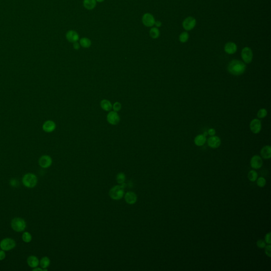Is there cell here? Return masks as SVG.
<instances>
[{
  "instance_id": "cell-26",
  "label": "cell",
  "mask_w": 271,
  "mask_h": 271,
  "mask_svg": "<svg viewBox=\"0 0 271 271\" xmlns=\"http://www.w3.org/2000/svg\"><path fill=\"white\" fill-rule=\"evenodd\" d=\"M126 181V175L124 173L120 172L117 174L116 176V181L120 185L125 184Z\"/></svg>"
},
{
  "instance_id": "cell-43",
  "label": "cell",
  "mask_w": 271,
  "mask_h": 271,
  "mask_svg": "<svg viewBox=\"0 0 271 271\" xmlns=\"http://www.w3.org/2000/svg\"><path fill=\"white\" fill-rule=\"evenodd\" d=\"M207 135H208V133H207V132H205V133H203V135L205 136V137H206V136H207Z\"/></svg>"
},
{
  "instance_id": "cell-3",
  "label": "cell",
  "mask_w": 271,
  "mask_h": 271,
  "mask_svg": "<svg viewBox=\"0 0 271 271\" xmlns=\"http://www.w3.org/2000/svg\"><path fill=\"white\" fill-rule=\"evenodd\" d=\"M38 177L36 175L32 173H28L24 175L22 179L23 185L25 188H34L38 183Z\"/></svg>"
},
{
  "instance_id": "cell-11",
  "label": "cell",
  "mask_w": 271,
  "mask_h": 271,
  "mask_svg": "<svg viewBox=\"0 0 271 271\" xmlns=\"http://www.w3.org/2000/svg\"><path fill=\"white\" fill-rule=\"evenodd\" d=\"M249 127L252 133L257 134L262 129V122L258 119H253L250 123Z\"/></svg>"
},
{
  "instance_id": "cell-17",
  "label": "cell",
  "mask_w": 271,
  "mask_h": 271,
  "mask_svg": "<svg viewBox=\"0 0 271 271\" xmlns=\"http://www.w3.org/2000/svg\"><path fill=\"white\" fill-rule=\"evenodd\" d=\"M67 40L70 42H75L79 39V35L76 31L74 30H69L66 34Z\"/></svg>"
},
{
  "instance_id": "cell-4",
  "label": "cell",
  "mask_w": 271,
  "mask_h": 271,
  "mask_svg": "<svg viewBox=\"0 0 271 271\" xmlns=\"http://www.w3.org/2000/svg\"><path fill=\"white\" fill-rule=\"evenodd\" d=\"M11 228L16 232H23L25 230L27 224L23 219L16 217L11 220Z\"/></svg>"
},
{
  "instance_id": "cell-24",
  "label": "cell",
  "mask_w": 271,
  "mask_h": 271,
  "mask_svg": "<svg viewBox=\"0 0 271 271\" xmlns=\"http://www.w3.org/2000/svg\"><path fill=\"white\" fill-rule=\"evenodd\" d=\"M80 44L82 47L85 48H88L91 46L92 42L90 39L84 37L80 39Z\"/></svg>"
},
{
  "instance_id": "cell-22",
  "label": "cell",
  "mask_w": 271,
  "mask_h": 271,
  "mask_svg": "<svg viewBox=\"0 0 271 271\" xmlns=\"http://www.w3.org/2000/svg\"><path fill=\"white\" fill-rule=\"evenodd\" d=\"M50 264V259L47 256L42 257L41 260H39V265L40 266V267H42V269L48 268Z\"/></svg>"
},
{
  "instance_id": "cell-41",
  "label": "cell",
  "mask_w": 271,
  "mask_h": 271,
  "mask_svg": "<svg viewBox=\"0 0 271 271\" xmlns=\"http://www.w3.org/2000/svg\"><path fill=\"white\" fill-rule=\"evenodd\" d=\"M32 271H43V269H42V267H38H38H36L35 268H33V269H32Z\"/></svg>"
},
{
  "instance_id": "cell-12",
  "label": "cell",
  "mask_w": 271,
  "mask_h": 271,
  "mask_svg": "<svg viewBox=\"0 0 271 271\" xmlns=\"http://www.w3.org/2000/svg\"><path fill=\"white\" fill-rule=\"evenodd\" d=\"M124 199L125 201L128 205H134L137 201L138 197L137 194L132 191H129L125 193L124 195Z\"/></svg>"
},
{
  "instance_id": "cell-39",
  "label": "cell",
  "mask_w": 271,
  "mask_h": 271,
  "mask_svg": "<svg viewBox=\"0 0 271 271\" xmlns=\"http://www.w3.org/2000/svg\"><path fill=\"white\" fill-rule=\"evenodd\" d=\"M162 25V23L160 21H155L154 25H156V27L157 28H159V27H161Z\"/></svg>"
},
{
  "instance_id": "cell-34",
  "label": "cell",
  "mask_w": 271,
  "mask_h": 271,
  "mask_svg": "<svg viewBox=\"0 0 271 271\" xmlns=\"http://www.w3.org/2000/svg\"><path fill=\"white\" fill-rule=\"evenodd\" d=\"M271 244H268L265 247V253L266 256L268 257H271Z\"/></svg>"
},
{
  "instance_id": "cell-18",
  "label": "cell",
  "mask_w": 271,
  "mask_h": 271,
  "mask_svg": "<svg viewBox=\"0 0 271 271\" xmlns=\"http://www.w3.org/2000/svg\"><path fill=\"white\" fill-rule=\"evenodd\" d=\"M27 262L28 266L31 268H35L36 267H38L39 265L38 258L34 255H31L29 256L27 258Z\"/></svg>"
},
{
  "instance_id": "cell-32",
  "label": "cell",
  "mask_w": 271,
  "mask_h": 271,
  "mask_svg": "<svg viewBox=\"0 0 271 271\" xmlns=\"http://www.w3.org/2000/svg\"><path fill=\"white\" fill-rule=\"evenodd\" d=\"M265 241L263 239H259L257 241L256 245L260 248H264L266 246Z\"/></svg>"
},
{
  "instance_id": "cell-23",
  "label": "cell",
  "mask_w": 271,
  "mask_h": 271,
  "mask_svg": "<svg viewBox=\"0 0 271 271\" xmlns=\"http://www.w3.org/2000/svg\"><path fill=\"white\" fill-rule=\"evenodd\" d=\"M100 105L103 110L109 111H110L112 108V105L111 103L108 100H102L101 101Z\"/></svg>"
},
{
  "instance_id": "cell-25",
  "label": "cell",
  "mask_w": 271,
  "mask_h": 271,
  "mask_svg": "<svg viewBox=\"0 0 271 271\" xmlns=\"http://www.w3.org/2000/svg\"><path fill=\"white\" fill-rule=\"evenodd\" d=\"M150 35L152 39H157L160 36V31L157 27H153L150 30Z\"/></svg>"
},
{
  "instance_id": "cell-38",
  "label": "cell",
  "mask_w": 271,
  "mask_h": 271,
  "mask_svg": "<svg viewBox=\"0 0 271 271\" xmlns=\"http://www.w3.org/2000/svg\"><path fill=\"white\" fill-rule=\"evenodd\" d=\"M73 48L76 50H78L80 48V44L78 42H74L73 43Z\"/></svg>"
},
{
  "instance_id": "cell-5",
  "label": "cell",
  "mask_w": 271,
  "mask_h": 271,
  "mask_svg": "<svg viewBox=\"0 0 271 271\" xmlns=\"http://www.w3.org/2000/svg\"><path fill=\"white\" fill-rule=\"evenodd\" d=\"M16 246V242L11 238H5L0 241V248L5 252L14 249Z\"/></svg>"
},
{
  "instance_id": "cell-7",
  "label": "cell",
  "mask_w": 271,
  "mask_h": 271,
  "mask_svg": "<svg viewBox=\"0 0 271 271\" xmlns=\"http://www.w3.org/2000/svg\"><path fill=\"white\" fill-rule=\"evenodd\" d=\"M196 24V21L195 18L192 17H188L183 21L182 27L186 31H190L195 28Z\"/></svg>"
},
{
  "instance_id": "cell-21",
  "label": "cell",
  "mask_w": 271,
  "mask_h": 271,
  "mask_svg": "<svg viewBox=\"0 0 271 271\" xmlns=\"http://www.w3.org/2000/svg\"><path fill=\"white\" fill-rule=\"evenodd\" d=\"M83 4L84 8L87 10H91L95 8L97 1L96 0H84Z\"/></svg>"
},
{
  "instance_id": "cell-37",
  "label": "cell",
  "mask_w": 271,
  "mask_h": 271,
  "mask_svg": "<svg viewBox=\"0 0 271 271\" xmlns=\"http://www.w3.org/2000/svg\"><path fill=\"white\" fill-rule=\"evenodd\" d=\"M207 133L211 136H213L216 134V130L213 128H210L207 131Z\"/></svg>"
},
{
  "instance_id": "cell-29",
  "label": "cell",
  "mask_w": 271,
  "mask_h": 271,
  "mask_svg": "<svg viewBox=\"0 0 271 271\" xmlns=\"http://www.w3.org/2000/svg\"><path fill=\"white\" fill-rule=\"evenodd\" d=\"M189 38V35L187 32H183L179 36V40L182 43H185L188 42Z\"/></svg>"
},
{
  "instance_id": "cell-1",
  "label": "cell",
  "mask_w": 271,
  "mask_h": 271,
  "mask_svg": "<svg viewBox=\"0 0 271 271\" xmlns=\"http://www.w3.org/2000/svg\"><path fill=\"white\" fill-rule=\"evenodd\" d=\"M246 64L243 62L237 59L231 61L227 67V70L231 74L235 76L242 75L245 72Z\"/></svg>"
},
{
  "instance_id": "cell-30",
  "label": "cell",
  "mask_w": 271,
  "mask_h": 271,
  "mask_svg": "<svg viewBox=\"0 0 271 271\" xmlns=\"http://www.w3.org/2000/svg\"><path fill=\"white\" fill-rule=\"evenodd\" d=\"M267 114V111L265 109H260L257 112V116L260 119L264 118Z\"/></svg>"
},
{
  "instance_id": "cell-40",
  "label": "cell",
  "mask_w": 271,
  "mask_h": 271,
  "mask_svg": "<svg viewBox=\"0 0 271 271\" xmlns=\"http://www.w3.org/2000/svg\"><path fill=\"white\" fill-rule=\"evenodd\" d=\"M10 184H11V186H15L17 185V181L14 179H12L11 180V181H10Z\"/></svg>"
},
{
  "instance_id": "cell-36",
  "label": "cell",
  "mask_w": 271,
  "mask_h": 271,
  "mask_svg": "<svg viewBox=\"0 0 271 271\" xmlns=\"http://www.w3.org/2000/svg\"><path fill=\"white\" fill-rule=\"evenodd\" d=\"M6 253L2 249L0 250V261L3 260L6 258Z\"/></svg>"
},
{
  "instance_id": "cell-35",
  "label": "cell",
  "mask_w": 271,
  "mask_h": 271,
  "mask_svg": "<svg viewBox=\"0 0 271 271\" xmlns=\"http://www.w3.org/2000/svg\"><path fill=\"white\" fill-rule=\"evenodd\" d=\"M264 241H265L266 243L267 244H271V232H269L267 233L265 236V239Z\"/></svg>"
},
{
  "instance_id": "cell-19",
  "label": "cell",
  "mask_w": 271,
  "mask_h": 271,
  "mask_svg": "<svg viewBox=\"0 0 271 271\" xmlns=\"http://www.w3.org/2000/svg\"><path fill=\"white\" fill-rule=\"evenodd\" d=\"M260 155L262 157L265 159H270L271 157V147L270 145L263 147L260 150Z\"/></svg>"
},
{
  "instance_id": "cell-6",
  "label": "cell",
  "mask_w": 271,
  "mask_h": 271,
  "mask_svg": "<svg viewBox=\"0 0 271 271\" xmlns=\"http://www.w3.org/2000/svg\"><path fill=\"white\" fill-rule=\"evenodd\" d=\"M241 56L245 63H251L253 58V53L252 49L248 47H244L241 50Z\"/></svg>"
},
{
  "instance_id": "cell-16",
  "label": "cell",
  "mask_w": 271,
  "mask_h": 271,
  "mask_svg": "<svg viewBox=\"0 0 271 271\" xmlns=\"http://www.w3.org/2000/svg\"><path fill=\"white\" fill-rule=\"evenodd\" d=\"M224 50L228 54L232 55L237 52V46L235 43L233 42H228L224 45Z\"/></svg>"
},
{
  "instance_id": "cell-15",
  "label": "cell",
  "mask_w": 271,
  "mask_h": 271,
  "mask_svg": "<svg viewBox=\"0 0 271 271\" xmlns=\"http://www.w3.org/2000/svg\"><path fill=\"white\" fill-rule=\"evenodd\" d=\"M56 128L55 123L52 120H47L44 122L42 125V130L46 133H52L55 130Z\"/></svg>"
},
{
  "instance_id": "cell-14",
  "label": "cell",
  "mask_w": 271,
  "mask_h": 271,
  "mask_svg": "<svg viewBox=\"0 0 271 271\" xmlns=\"http://www.w3.org/2000/svg\"><path fill=\"white\" fill-rule=\"evenodd\" d=\"M221 139L218 136H211L210 137L207 139L208 146L213 149L217 148L219 147L221 145Z\"/></svg>"
},
{
  "instance_id": "cell-31",
  "label": "cell",
  "mask_w": 271,
  "mask_h": 271,
  "mask_svg": "<svg viewBox=\"0 0 271 271\" xmlns=\"http://www.w3.org/2000/svg\"><path fill=\"white\" fill-rule=\"evenodd\" d=\"M257 185L260 188H264L266 184L265 179L263 177H260L257 180Z\"/></svg>"
},
{
  "instance_id": "cell-33",
  "label": "cell",
  "mask_w": 271,
  "mask_h": 271,
  "mask_svg": "<svg viewBox=\"0 0 271 271\" xmlns=\"http://www.w3.org/2000/svg\"><path fill=\"white\" fill-rule=\"evenodd\" d=\"M112 108L114 109V111L118 112L121 109V104L120 103L116 102L114 103V105L112 106Z\"/></svg>"
},
{
  "instance_id": "cell-20",
  "label": "cell",
  "mask_w": 271,
  "mask_h": 271,
  "mask_svg": "<svg viewBox=\"0 0 271 271\" xmlns=\"http://www.w3.org/2000/svg\"><path fill=\"white\" fill-rule=\"evenodd\" d=\"M206 141H207L206 137L203 135V134L197 136L194 140V144L198 146H202L203 145H204Z\"/></svg>"
},
{
  "instance_id": "cell-9",
  "label": "cell",
  "mask_w": 271,
  "mask_h": 271,
  "mask_svg": "<svg viewBox=\"0 0 271 271\" xmlns=\"http://www.w3.org/2000/svg\"><path fill=\"white\" fill-rule=\"evenodd\" d=\"M155 18L152 14L146 13L142 17V22L147 27H152L155 25Z\"/></svg>"
},
{
  "instance_id": "cell-8",
  "label": "cell",
  "mask_w": 271,
  "mask_h": 271,
  "mask_svg": "<svg viewBox=\"0 0 271 271\" xmlns=\"http://www.w3.org/2000/svg\"><path fill=\"white\" fill-rule=\"evenodd\" d=\"M38 163L42 168L47 169L52 165L53 159L49 155H42L39 158Z\"/></svg>"
},
{
  "instance_id": "cell-10",
  "label": "cell",
  "mask_w": 271,
  "mask_h": 271,
  "mask_svg": "<svg viewBox=\"0 0 271 271\" xmlns=\"http://www.w3.org/2000/svg\"><path fill=\"white\" fill-rule=\"evenodd\" d=\"M251 166L252 169H260L263 166V159L261 157L258 155H254L252 157L250 161Z\"/></svg>"
},
{
  "instance_id": "cell-13",
  "label": "cell",
  "mask_w": 271,
  "mask_h": 271,
  "mask_svg": "<svg viewBox=\"0 0 271 271\" xmlns=\"http://www.w3.org/2000/svg\"><path fill=\"white\" fill-rule=\"evenodd\" d=\"M107 121L112 125H116L120 121L119 114L116 111H111L107 115Z\"/></svg>"
},
{
  "instance_id": "cell-42",
  "label": "cell",
  "mask_w": 271,
  "mask_h": 271,
  "mask_svg": "<svg viewBox=\"0 0 271 271\" xmlns=\"http://www.w3.org/2000/svg\"><path fill=\"white\" fill-rule=\"evenodd\" d=\"M104 0H96V1L97 2H99V3H101V2H103Z\"/></svg>"
},
{
  "instance_id": "cell-2",
  "label": "cell",
  "mask_w": 271,
  "mask_h": 271,
  "mask_svg": "<svg viewBox=\"0 0 271 271\" xmlns=\"http://www.w3.org/2000/svg\"><path fill=\"white\" fill-rule=\"evenodd\" d=\"M125 184L117 185L113 186L109 191V196L114 200H119L125 195Z\"/></svg>"
},
{
  "instance_id": "cell-27",
  "label": "cell",
  "mask_w": 271,
  "mask_h": 271,
  "mask_svg": "<svg viewBox=\"0 0 271 271\" xmlns=\"http://www.w3.org/2000/svg\"><path fill=\"white\" fill-rule=\"evenodd\" d=\"M22 239L25 243H29L32 241V237L30 232L28 231H24L22 234Z\"/></svg>"
},
{
  "instance_id": "cell-28",
  "label": "cell",
  "mask_w": 271,
  "mask_h": 271,
  "mask_svg": "<svg viewBox=\"0 0 271 271\" xmlns=\"http://www.w3.org/2000/svg\"><path fill=\"white\" fill-rule=\"evenodd\" d=\"M258 178V174L255 170H251L248 173V179L251 182L256 181Z\"/></svg>"
}]
</instances>
